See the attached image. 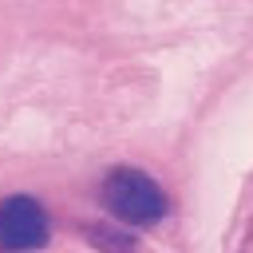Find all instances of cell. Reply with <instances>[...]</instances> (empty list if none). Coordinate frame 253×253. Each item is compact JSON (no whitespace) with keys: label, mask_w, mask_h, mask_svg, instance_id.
I'll return each mask as SVG.
<instances>
[{"label":"cell","mask_w":253,"mask_h":253,"mask_svg":"<svg viewBox=\"0 0 253 253\" xmlns=\"http://www.w3.org/2000/svg\"><path fill=\"white\" fill-rule=\"evenodd\" d=\"M99 194H103V206L119 221H130V225H154V221H162L170 213V202H166L162 186L146 170H138V166L107 170Z\"/></svg>","instance_id":"obj_1"},{"label":"cell","mask_w":253,"mask_h":253,"mask_svg":"<svg viewBox=\"0 0 253 253\" xmlns=\"http://www.w3.org/2000/svg\"><path fill=\"white\" fill-rule=\"evenodd\" d=\"M51 237L47 210L28 194L0 198V253H36Z\"/></svg>","instance_id":"obj_2"},{"label":"cell","mask_w":253,"mask_h":253,"mask_svg":"<svg viewBox=\"0 0 253 253\" xmlns=\"http://www.w3.org/2000/svg\"><path fill=\"white\" fill-rule=\"evenodd\" d=\"M83 237L99 253H134L138 249V241H134L130 229H119V225H107V221H99V225L95 221H83Z\"/></svg>","instance_id":"obj_3"},{"label":"cell","mask_w":253,"mask_h":253,"mask_svg":"<svg viewBox=\"0 0 253 253\" xmlns=\"http://www.w3.org/2000/svg\"><path fill=\"white\" fill-rule=\"evenodd\" d=\"M241 253H253V221H249V233H245V241H241Z\"/></svg>","instance_id":"obj_4"}]
</instances>
